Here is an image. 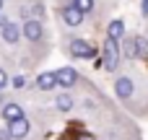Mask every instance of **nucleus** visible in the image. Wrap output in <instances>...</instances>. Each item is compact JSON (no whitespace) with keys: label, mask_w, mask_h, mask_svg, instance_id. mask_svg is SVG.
<instances>
[{"label":"nucleus","mask_w":148,"mask_h":140,"mask_svg":"<svg viewBox=\"0 0 148 140\" xmlns=\"http://www.w3.org/2000/svg\"><path fill=\"white\" fill-rule=\"evenodd\" d=\"M55 86H57V75H55V73H39V75H36V88L52 91Z\"/></svg>","instance_id":"9"},{"label":"nucleus","mask_w":148,"mask_h":140,"mask_svg":"<svg viewBox=\"0 0 148 140\" xmlns=\"http://www.w3.org/2000/svg\"><path fill=\"white\" fill-rule=\"evenodd\" d=\"M29 130H31V125H29V120H26V117H18V120L8 122V132L13 135V140L26 138V135H29Z\"/></svg>","instance_id":"7"},{"label":"nucleus","mask_w":148,"mask_h":140,"mask_svg":"<svg viewBox=\"0 0 148 140\" xmlns=\"http://www.w3.org/2000/svg\"><path fill=\"white\" fill-rule=\"evenodd\" d=\"M68 52H70L73 57H78V60H88V57L96 55V49H94L86 39H73V42L68 44Z\"/></svg>","instance_id":"2"},{"label":"nucleus","mask_w":148,"mask_h":140,"mask_svg":"<svg viewBox=\"0 0 148 140\" xmlns=\"http://www.w3.org/2000/svg\"><path fill=\"white\" fill-rule=\"evenodd\" d=\"M23 83H26V78H23V75H16V78H13V86H16V88H21Z\"/></svg>","instance_id":"17"},{"label":"nucleus","mask_w":148,"mask_h":140,"mask_svg":"<svg viewBox=\"0 0 148 140\" xmlns=\"http://www.w3.org/2000/svg\"><path fill=\"white\" fill-rule=\"evenodd\" d=\"M0 23H3V18H0Z\"/></svg>","instance_id":"22"},{"label":"nucleus","mask_w":148,"mask_h":140,"mask_svg":"<svg viewBox=\"0 0 148 140\" xmlns=\"http://www.w3.org/2000/svg\"><path fill=\"white\" fill-rule=\"evenodd\" d=\"M21 31H23V36L29 42H42L44 39V26H42L39 18H26V23H23Z\"/></svg>","instance_id":"4"},{"label":"nucleus","mask_w":148,"mask_h":140,"mask_svg":"<svg viewBox=\"0 0 148 140\" xmlns=\"http://www.w3.org/2000/svg\"><path fill=\"white\" fill-rule=\"evenodd\" d=\"M122 57L125 60H135L138 57V52H135V36H130V39H122Z\"/></svg>","instance_id":"12"},{"label":"nucleus","mask_w":148,"mask_h":140,"mask_svg":"<svg viewBox=\"0 0 148 140\" xmlns=\"http://www.w3.org/2000/svg\"><path fill=\"white\" fill-rule=\"evenodd\" d=\"M122 34H125V21H122V18H114V21L109 23L107 36H112V39H122Z\"/></svg>","instance_id":"13"},{"label":"nucleus","mask_w":148,"mask_h":140,"mask_svg":"<svg viewBox=\"0 0 148 140\" xmlns=\"http://www.w3.org/2000/svg\"><path fill=\"white\" fill-rule=\"evenodd\" d=\"M5 83H8V75H5V70H3V68H0V91H3V88H5Z\"/></svg>","instance_id":"18"},{"label":"nucleus","mask_w":148,"mask_h":140,"mask_svg":"<svg viewBox=\"0 0 148 140\" xmlns=\"http://www.w3.org/2000/svg\"><path fill=\"white\" fill-rule=\"evenodd\" d=\"M143 16H148V0H143Z\"/></svg>","instance_id":"20"},{"label":"nucleus","mask_w":148,"mask_h":140,"mask_svg":"<svg viewBox=\"0 0 148 140\" xmlns=\"http://www.w3.org/2000/svg\"><path fill=\"white\" fill-rule=\"evenodd\" d=\"M73 5L78 10H83V13H91L94 10V0H73Z\"/></svg>","instance_id":"15"},{"label":"nucleus","mask_w":148,"mask_h":140,"mask_svg":"<svg viewBox=\"0 0 148 140\" xmlns=\"http://www.w3.org/2000/svg\"><path fill=\"white\" fill-rule=\"evenodd\" d=\"M0 10H3V0H0Z\"/></svg>","instance_id":"21"},{"label":"nucleus","mask_w":148,"mask_h":140,"mask_svg":"<svg viewBox=\"0 0 148 140\" xmlns=\"http://www.w3.org/2000/svg\"><path fill=\"white\" fill-rule=\"evenodd\" d=\"M55 75H57V86H62V88H73L78 83V70L75 68H60V70H55Z\"/></svg>","instance_id":"6"},{"label":"nucleus","mask_w":148,"mask_h":140,"mask_svg":"<svg viewBox=\"0 0 148 140\" xmlns=\"http://www.w3.org/2000/svg\"><path fill=\"white\" fill-rule=\"evenodd\" d=\"M55 104H57V109H60L62 114H68V112L73 109V104H75V101H73V96H70V94L65 91V94H57V99H55Z\"/></svg>","instance_id":"11"},{"label":"nucleus","mask_w":148,"mask_h":140,"mask_svg":"<svg viewBox=\"0 0 148 140\" xmlns=\"http://www.w3.org/2000/svg\"><path fill=\"white\" fill-rule=\"evenodd\" d=\"M114 94H117V99H122V101L133 99V94H135V81H133L130 75H120V78L114 81Z\"/></svg>","instance_id":"3"},{"label":"nucleus","mask_w":148,"mask_h":140,"mask_svg":"<svg viewBox=\"0 0 148 140\" xmlns=\"http://www.w3.org/2000/svg\"><path fill=\"white\" fill-rule=\"evenodd\" d=\"M18 117H23V109H21L18 104L10 101V104L3 107V120H5V122H13V120H18Z\"/></svg>","instance_id":"10"},{"label":"nucleus","mask_w":148,"mask_h":140,"mask_svg":"<svg viewBox=\"0 0 148 140\" xmlns=\"http://www.w3.org/2000/svg\"><path fill=\"white\" fill-rule=\"evenodd\" d=\"M0 36H3V42H8V44H16L21 36H23V31L13 23V21H3L0 23Z\"/></svg>","instance_id":"5"},{"label":"nucleus","mask_w":148,"mask_h":140,"mask_svg":"<svg viewBox=\"0 0 148 140\" xmlns=\"http://www.w3.org/2000/svg\"><path fill=\"white\" fill-rule=\"evenodd\" d=\"M0 140H13V135H10L8 130H3V132H0Z\"/></svg>","instance_id":"19"},{"label":"nucleus","mask_w":148,"mask_h":140,"mask_svg":"<svg viewBox=\"0 0 148 140\" xmlns=\"http://www.w3.org/2000/svg\"><path fill=\"white\" fill-rule=\"evenodd\" d=\"M29 13H34V18H44V3H34L31 8H29Z\"/></svg>","instance_id":"16"},{"label":"nucleus","mask_w":148,"mask_h":140,"mask_svg":"<svg viewBox=\"0 0 148 140\" xmlns=\"http://www.w3.org/2000/svg\"><path fill=\"white\" fill-rule=\"evenodd\" d=\"M104 68L109 70V73H114L117 70V65H120V47H117V39H112V36H107V42H104Z\"/></svg>","instance_id":"1"},{"label":"nucleus","mask_w":148,"mask_h":140,"mask_svg":"<svg viewBox=\"0 0 148 140\" xmlns=\"http://www.w3.org/2000/svg\"><path fill=\"white\" fill-rule=\"evenodd\" d=\"M135 52H138V57H148V39L146 36H135Z\"/></svg>","instance_id":"14"},{"label":"nucleus","mask_w":148,"mask_h":140,"mask_svg":"<svg viewBox=\"0 0 148 140\" xmlns=\"http://www.w3.org/2000/svg\"><path fill=\"white\" fill-rule=\"evenodd\" d=\"M60 16H62V21H65L68 26H81V23H83V18H86V13H83V10H78L75 5L62 8V10H60Z\"/></svg>","instance_id":"8"}]
</instances>
